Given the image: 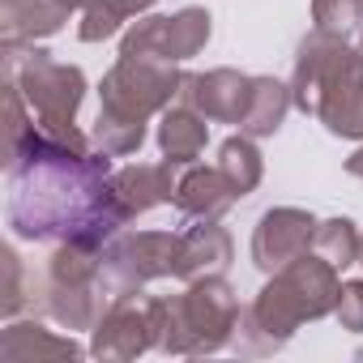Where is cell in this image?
<instances>
[{
	"mask_svg": "<svg viewBox=\"0 0 363 363\" xmlns=\"http://www.w3.org/2000/svg\"><path fill=\"white\" fill-rule=\"evenodd\" d=\"M9 175V231L30 244H107L128 218L111 197V154L65 145L30 124L26 137L5 145Z\"/></svg>",
	"mask_w": 363,
	"mask_h": 363,
	"instance_id": "cell-1",
	"label": "cell"
},
{
	"mask_svg": "<svg viewBox=\"0 0 363 363\" xmlns=\"http://www.w3.org/2000/svg\"><path fill=\"white\" fill-rule=\"evenodd\" d=\"M291 99L303 116L320 120L333 137L363 141V56L359 48H350V39H337L312 26V35H303L295 48Z\"/></svg>",
	"mask_w": 363,
	"mask_h": 363,
	"instance_id": "cell-2",
	"label": "cell"
},
{
	"mask_svg": "<svg viewBox=\"0 0 363 363\" xmlns=\"http://www.w3.org/2000/svg\"><path fill=\"white\" fill-rule=\"evenodd\" d=\"M240 295L223 274L193 278L184 295L150 299L154 316V350L162 354H214L235 342L240 325Z\"/></svg>",
	"mask_w": 363,
	"mask_h": 363,
	"instance_id": "cell-3",
	"label": "cell"
},
{
	"mask_svg": "<svg viewBox=\"0 0 363 363\" xmlns=\"http://www.w3.org/2000/svg\"><path fill=\"white\" fill-rule=\"evenodd\" d=\"M5 69L18 77L39 128L65 145H77V150H90L94 137H86L77 128V111L86 103V73L77 65H60L52 60L43 48H18V52H5Z\"/></svg>",
	"mask_w": 363,
	"mask_h": 363,
	"instance_id": "cell-4",
	"label": "cell"
},
{
	"mask_svg": "<svg viewBox=\"0 0 363 363\" xmlns=\"http://www.w3.org/2000/svg\"><path fill=\"white\" fill-rule=\"evenodd\" d=\"M184 86V73L171 60H145V56H116L99 86V120L111 124H150V116H162Z\"/></svg>",
	"mask_w": 363,
	"mask_h": 363,
	"instance_id": "cell-5",
	"label": "cell"
},
{
	"mask_svg": "<svg viewBox=\"0 0 363 363\" xmlns=\"http://www.w3.org/2000/svg\"><path fill=\"white\" fill-rule=\"evenodd\" d=\"M179 235L175 231H116L103 244V295H137L158 278H175Z\"/></svg>",
	"mask_w": 363,
	"mask_h": 363,
	"instance_id": "cell-6",
	"label": "cell"
},
{
	"mask_svg": "<svg viewBox=\"0 0 363 363\" xmlns=\"http://www.w3.org/2000/svg\"><path fill=\"white\" fill-rule=\"evenodd\" d=\"M154 350V316L150 299L120 295L103 308V316L90 329V354L103 363H128L137 354Z\"/></svg>",
	"mask_w": 363,
	"mask_h": 363,
	"instance_id": "cell-7",
	"label": "cell"
},
{
	"mask_svg": "<svg viewBox=\"0 0 363 363\" xmlns=\"http://www.w3.org/2000/svg\"><path fill=\"white\" fill-rule=\"evenodd\" d=\"M312 235H316V218L308 210L274 206L252 227V265L261 274H278L286 261H295L299 252L312 248Z\"/></svg>",
	"mask_w": 363,
	"mask_h": 363,
	"instance_id": "cell-8",
	"label": "cell"
},
{
	"mask_svg": "<svg viewBox=\"0 0 363 363\" xmlns=\"http://www.w3.org/2000/svg\"><path fill=\"white\" fill-rule=\"evenodd\" d=\"M252 77L240 69H210V73H184L179 103L197 107L210 124H240L248 111Z\"/></svg>",
	"mask_w": 363,
	"mask_h": 363,
	"instance_id": "cell-9",
	"label": "cell"
},
{
	"mask_svg": "<svg viewBox=\"0 0 363 363\" xmlns=\"http://www.w3.org/2000/svg\"><path fill=\"white\" fill-rule=\"evenodd\" d=\"M235 201H244L235 193V184L223 175V167H206V162H189L175 175V197L171 206L184 218H223Z\"/></svg>",
	"mask_w": 363,
	"mask_h": 363,
	"instance_id": "cell-10",
	"label": "cell"
},
{
	"mask_svg": "<svg viewBox=\"0 0 363 363\" xmlns=\"http://www.w3.org/2000/svg\"><path fill=\"white\" fill-rule=\"evenodd\" d=\"M175 162H128L120 171H111V197L120 206L124 218H137L162 201L175 197Z\"/></svg>",
	"mask_w": 363,
	"mask_h": 363,
	"instance_id": "cell-11",
	"label": "cell"
},
{
	"mask_svg": "<svg viewBox=\"0 0 363 363\" xmlns=\"http://www.w3.org/2000/svg\"><path fill=\"white\" fill-rule=\"evenodd\" d=\"M231 261H235V244H231V231L218 227V218H201V227L179 231V257H175V278L179 282L227 274Z\"/></svg>",
	"mask_w": 363,
	"mask_h": 363,
	"instance_id": "cell-12",
	"label": "cell"
},
{
	"mask_svg": "<svg viewBox=\"0 0 363 363\" xmlns=\"http://www.w3.org/2000/svg\"><path fill=\"white\" fill-rule=\"evenodd\" d=\"M69 22V9L60 0H0V30L5 52H18L35 39H52Z\"/></svg>",
	"mask_w": 363,
	"mask_h": 363,
	"instance_id": "cell-13",
	"label": "cell"
},
{
	"mask_svg": "<svg viewBox=\"0 0 363 363\" xmlns=\"http://www.w3.org/2000/svg\"><path fill=\"white\" fill-rule=\"evenodd\" d=\"M86 350L73 337L43 329L39 320H9L0 333V359L5 363H43V359H82Z\"/></svg>",
	"mask_w": 363,
	"mask_h": 363,
	"instance_id": "cell-14",
	"label": "cell"
},
{
	"mask_svg": "<svg viewBox=\"0 0 363 363\" xmlns=\"http://www.w3.org/2000/svg\"><path fill=\"white\" fill-rule=\"evenodd\" d=\"M206 141H210V120L197 107H189V103L175 99L158 116V150H162L167 162H175V167L197 162L201 150H206Z\"/></svg>",
	"mask_w": 363,
	"mask_h": 363,
	"instance_id": "cell-15",
	"label": "cell"
},
{
	"mask_svg": "<svg viewBox=\"0 0 363 363\" xmlns=\"http://www.w3.org/2000/svg\"><path fill=\"white\" fill-rule=\"evenodd\" d=\"M291 82H278V77H269V73H261V77H252V94H248V111H244V120H240V133H248V137H274L282 124H286V111H291Z\"/></svg>",
	"mask_w": 363,
	"mask_h": 363,
	"instance_id": "cell-16",
	"label": "cell"
},
{
	"mask_svg": "<svg viewBox=\"0 0 363 363\" xmlns=\"http://www.w3.org/2000/svg\"><path fill=\"white\" fill-rule=\"evenodd\" d=\"M210 35H214V18H210V9L189 5V9L171 13V18H167V35H162V60H171V65L193 60V56L210 43Z\"/></svg>",
	"mask_w": 363,
	"mask_h": 363,
	"instance_id": "cell-17",
	"label": "cell"
},
{
	"mask_svg": "<svg viewBox=\"0 0 363 363\" xmlns=\"http://www.w3.org/2000/svg\"><path fill=\"white\" fill-rule=\"evenodd\" d=\"M218 167H223V175H227L231 184H235V193H240V197L257 193L261 175H265V162H261L257 137H248V133H235V137H227V141L218 145Z\"/></svg>",
	"mask_w": 363,
	"mask_h": 363,
	"instance_id": "cell-18",
	"label": "cell"
},
{
	"mask_svg": "<svg viewBox=\"0 0 363 363\" xmlns=\"http://www.w3.org/2000/svg\"><path fill=\"white\" fill-rule=\"evenodd\" d=\"M359 248H363V235L350 218H325L316 223V235H312V252H320L329 265L346 269V265H359Z\"/></svg>",
	"mask_w": 363,
	"mask_h": 363,
	"instance_id": "cell-19",
	"label": "cell"
},
{
	"mask_svg": "<svg viewBox=\"0 0 363 363\" xmlns=\"http://www.w3.org/2000/svg\"><path fill=\"white\" fill-rule=\"evenodd\" d=\"M312 22L325 35L350 39L363 30V0H312Z\"/></svg>",
	"mask_w": 363,
	"mask_h": 363,
	"instance_id": "cell-20",
	"label": "cell"
},
{
	"mask_svg": "<svg viewBox=\"0 0 363 363\" xmlns=\"http://www.w3.org/2000/svg\"><path fill=\"white\" fill-rule=\"evenodd\" d=\"M124 22H133V18L120 9V0H90L82 9V22H77V39L82 43H103V39L120 35Z\"/></svg>",
	"mask_w": 363,
	"mask_h": 363,
	"instance_id": "cell-21",
	"label": "cell"
},
{
	"mask_svg": "<svg viewBox=\"0 0 363 363\" xmlns=\"http://www.w3.org/2000/svg\"><path fill=\"white\" fill-rule=\"evenodd\" d=\"M0 269H5V286H0V312H5L9 320L35 299V286L26 291V265L18 257V248H5L0 252Z\"/></svg>",
	"mask_w": 363,
	"mask_h": 363,
	"instance_id": "cell-22",
	"label": "cell"
},
{
	"mask_svg": "<svg viewBox=\"0 0 363 363\" xmlns=\"http://www.w3.org/2000/svg\"><path fill=\"white\" fill-rule=\"evenodd\" d=\"M333 316H337L342 329L363 333V282H342V295H337Z\"/></svg>",
	"mask_w": 363,
	"mask_h": 363,
	"instance_id": "cell-23",
	"label": "cell"
},
{
	"mask_svg": "<svg viewBox=\"0 0 363 363\" xmlns=\"http://www.w3.org/2000/svg\"><path fill=\"white\" fill-rule=\"evenodd\" d=\"M346 175H354V179H363V145L346 158Z\"/></svg>",
	"mask_w": 363,
	"mask_h": 363,
	"instance_id": "cell-24",
	"label": "cell"
},
{
	"mask_svg": "<svg viewBox=\"0 0 363 363\" xmlns=\"http://www.w3.org/2000/svg\"><path fill=\"white\" fill-rule=\"evenodd\" d=\"M60 5H65V9H69V13H82V9H86V5H90V0H60Z\"/></svg>",
	"mask_w": 363,
	"mask_h": 363,
	"instance_id": "cell-25",
	"label": "cell"
},
{
	"mask_svg": "<svg viewBox=\"0 0 363 363\" xmlns=\"http://www.w3.org/2000/svg\"><path fill=\"white\" fill-rule=\"evenodd\" d=\"M354 48H359V56H363V30H359V43H354Z\"/></svg>",
	"mask_w": 363,
	"mask_h": 363,
	"instance_id": "cell-26",
	"label": "cell"
},
{
	"mask_svg": "<svg viewBox=\"0 0 363 363\" xmlns=\"http://www.w3.org/2000/svg\"><path fill=\"white\" fill-rule=\"evenodd\" d=\"M359 265H363V248H359Z\"/></svg>",
	"mask_w": 363,
	"mask_h": 363,
	"instance_id": "cell-27",
	"label": "cell"
}]
</instances>
